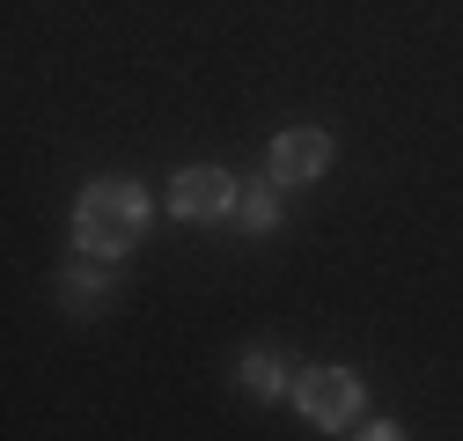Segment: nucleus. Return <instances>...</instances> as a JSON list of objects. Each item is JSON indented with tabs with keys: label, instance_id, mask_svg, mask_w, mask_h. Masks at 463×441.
<instances>
[{
	"label": "nucleus",
	"instance_id": "nucleus-1",
	"mask_svg": "<svg viewBox=\"0 0 463 441\" xmlns=\"http://www.w3.org/2000/svg\"><path fill=\"white\" fill-rule=\"evenodd\" d=\"M140 229H147V192L126 184V177L89 184L81 206H74V243H81L89 258H118V250H133Z\"/></svg>",
	"mask_w": 463,
	"mask_h": 441
},
{
	"label": "nucleus",
	"instance_id": "nucleus-3",
	"mask_svg": "<svg viewBox=\"0 0 463 441\" xmlns=\"http://www.w3.org/2000/svg\"><path fill=\"white\" fill-rule=\"evenodd\" d=\"M324 162H331V133L324 126H287L272 140V155H265V177L272 184H309V177H324Z\"/></svg>",
	"mask_w": 463,
	"mask_h": 441
},
{
	"label": "nucleus",
	"instance_id": "nucleus-8",
	"mask_svg": "<svg viewBox=\"0 0 463 441\" xmlns=\"http://www.w3.org/2000/svg\"><path fill=\"white\" fill-rule=\"evenodd\" d=\"M361 441H404V427H368Z\"/></svg>",
	"mask_w": 463,
	"mask_h": 441
},
{
	"label": "nucleus",
	"instance_id": "nucleus-2",
	"mask_svg": "<svg viewBox=\"0 0 463 441\" xmlns=\"http://www.w3.org/2000/svg\"><path fill=\"white\" fill-rule=\"evenodd\" d=\"M295 405H302L309 427H345V419L361 412V375L354 368H309L295 382Z\"/></svg>",
	"mask_w": 463,
	"mask_h": 441
},
{
	"label": "nucleus",
	"instance_id": "nucleus-4",
	"mask_svg": "<svg viewBox=\"0 0 463 441\" xmlns=\"http://www.w3.org/2000/svg\"><path fill=\"white\" fill-rule=\"evenodd\" d=\"M228 206H236V184L221 170H177L169 177V213L177 220H221Z\"/></svg>",
	"mask_w": 463,
	"mask_h": 441
},
{
	"label": "nucleus",
	"instance_id": "nucleus-6",
	"mask_svg": "<svg viewBox=\"0 0 463 441\" xmlns=\"http://www.w3.org/2000/svg\"><path fill=\"white\" fill-rule=\"evenodd\" d=\"M228 220H236V229H250V236H265L272 220H279V199H272V177H258V184H236V206H228Z\"/></svg>",
	"mask_w": 463,
	"mask_h": 441
},
{
	"label": "nucleus",
	"instance_id": "nucleus-5",
	"mask_svg": "<svg viewBox=\"0 0 463 441\" xmlns=\"http://www.w3.org/2000/svg\"><path fill=\"white\" fill-rule=\"evenodd\" d=\"M236 375H243V390H250V398H279V390H295V382H302L295 368H287V353H272V346L243 353V368H236Z\"/></svg>",
	"mask_w": 463,
	"mask_h": 441
},
{
	"label": "nucleus",
	"instance_id": "nucleus-7",
	"mask_svg": "<svg viewBox=\"0 0 463 441\" xmlns=\"http://www.w3.org/2000/svg\"><path fill=\"white\" fill-rule=\"evenodd\" d=\"M67 302H74V309H96V302H110V272H96V265H74V272H67Z\"/></svg>",
	"mask_w": 463,
	"mask_h": 441
}]
</instances>
